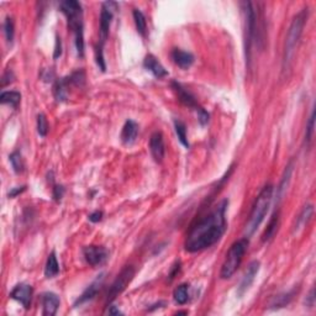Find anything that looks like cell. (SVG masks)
I'll list each match as a JSON object with an SVG mask.
<instances>
[{"instance_id":"1","label":"cell","mask_w":316,"mask_h":316,"mask_svg":"<svg viewBox=\"0 0 316 316\" xmlns=\"http://www.w3.org/2000/svg\"><path fill=\"white\" fill-rule=\"evenodd\" d=\"M229 202L223 199L206 216L200 219L188 232L186 238V251L190 253L204 251L220 241L226 231V210Z\"/></svg>"},{"instance_id":"2","label":"cell","mask_w":316,"mask_h":316,"mask_svg":"<svg viewBox=\"0 0 316 316\" xmlns=\"http://www.w3.org/2000/svg\"><path fill=\"white\" fill-rule=\"evenodd\" d=\"M61 11L67 17L69 30L74 35L77 53L79 57L84 55V25H83L82 4L76 0H67L60 4Z\"/></svg>"},{"instance_id":"3","label":"cell","mask_w":316,"mask_h":316,"mask_svg":"<svg viewBox=\"0 0 316 316\" xmlns=\"http://www.w3.org/2000/svg\"><path fill=\"white\" fill-rule=\"evenodd\" d=\"M273 199V186L272 184H267L265 188L262 189L261 193L254 200V204L252 206L251 214H250V219L246 225L245 234L246 237H251L252 235L256 232L258 229L262 221L265 220L266 215H267L268 210H269L270 203Z\"/></svg>"},{"instance_id":"4","label":"cell","mask_w":316,"mask_h":316,"mask_svg":"<svg viewBox=\"0 0 316 316\" xmlns=\"http://www.w3.org/2000/svg\"><path fill=\"white\" fill-rule=\"evenodd\" d=\"M308 8L302 9L299 14L293 19L290 28L288 30V35L285 38V46H284V56H283V71H286L289 65L292 63L293 57H294L295 49H297L298 44L301 37L302 30L308 20Z\"/></svg>"},{"instance_id":"5","label":"cell","mask_w":316,"mask_h":316,"mask_svg":"<svg viewBox=\"0 0 316 316\" xmlns=\"http://www.w3.org/2000/svg\"><path fill=\"white\" fill-rule=\"evenodd\" d=\"M248 248V238L243 237L241 240L236 241L234 245L230 247L229 252L226 254V258L223 262L222 267H221L220 277L221 279H229L231 278L237 268L240 267L241 262H242L243 256H245L246 251Z\"/></svg>"},{"instance_id":"6","label":"cell","mask_w":316,"mask_h":316,"mask_svg":"<svg viewBox=\"0 0 316 316\" xmlns=\"http://www.w3.org/2000/svg\"><path fill=\"white\" fill-rule=\"evenodd\" d=\"M135 277V268L132 266H126L123 270L120 272V274L117 275L116 279L112 282L111 286L109 289L108 293V302H111L119 294L124 292L126 289V286L131 283V281Z\"/></svg>"},{"instance_id":"7","label":"cell","mask_w":316,"mask_h":316,"mask_svg":"<svg viewBox=\"0 0 316 316\" xmlns=\"http://www.w3.org/2000/svg\"><path fill=\"white\" fill-rule=\"evenodd\" d=\"M115 10H117V4L114 1H107V3L101 4L100 29H99V38H100L99 45L100 46H104V44L107 42Z\"/></svg>"},{"instance_id":"8","label":"cell","mask_w":316,"mask_h":316,"mask_svg":"<svg viewBox=\"0 0 316 316\" xmlns=\"http://www.w3.org/2000/svg\"><path fill=\"white\" fill-rule=\"evenodd\" d=\"M83 257L92 267L103 266L109 258V251L103 246H85L83 248Z\"/></svg>"},{"instance_id":"9","label":"cell","mask_w":316,"mask_h":316,"mask_svg":"<svg viewBox=\"0 0 316 316\" xmlns=\"http://www.w3.org/2000/svg\"><path fill=\"white\" fill-rule=\"evenodd\" d=\"M259 267H261V263L259 261H252L250 265H248L247 269H246L245 274L242 277V281H241L240 285L237 288V295L238 297H242L246 292H247L250 286L252 285V283L256 279V275L258 274Z\"/></svg>"},{"instance_id":"10","label":"cell","mask_w":316,"mask_h":316,"mask_svg":"<svg viewBox=\"0 0 316 316\" xmlns=\"http://www.w3.org/2000/svg\"><path fill=\"white\" fill-rule=\"evenodd\" d=\"M32 286L29 285V284L20 283L11 290L10 298L19 301L25 309H29L31 305V300H32Z\"/></svg>"},{"instance_id":"11","label":"cell","mask_w":316,"mask_h":316,"mask_svg":"<svg viewBox=\"0 0 316 316\" xmlns=\"http://www.w3.org/2000/svg\"><path fill=\"white\" fill-rule=\"evenodd\" d=\"M172 88L174 89L175 93H177L178 99H179V101L183 104V105H186V107L190 108V109H194L196 111V114H198L200 110H203V108L199 107V104L196 103V100H195V98L193 96V94H191L189 90H187L186 88L183 87L180 83L172 82Z\"/></svg>"},{"instance_id":"12","label":"cell","mask_w":316,"mask_h":316,"mask_svg":"<svg viewBox=\"0 0 316 316\" xmlns=\"http://www.w3.org/2000/svg\"><path fill=\"white\" fill-rule=\"evenodd\" d=\"M150 150L153 159L157 163H161L163 161L164 153H166V146H164V139L162 132H159V131L153 132L150 139Z\"/></svg>"},{"instance_id":"13","label":"cell","mask_w":316,"mask_h":316,"mask_svg":"<svg viewBox=\"0 0 316 316\" xmlns=\"http://www.w3.org/2000/svg\"><path fill=\"white\" fill-rule=\"evenodd\" d=\"M103 281H104V274L98 275V278H96L93 283L90 284V285L85 289L84 292H83V294L77 299V301L74 302V306L83 305V304H85V302L93 300L94 298L96 297V294L99 293V290H100L101 285H103Z\"/></svg>"},{"instance_id":"14","label":"cell","mask_w":316,"mask_h":316,"mask_svg":"<svg viewBox=\"0 0 316 316\" xmlns=\"http://www.w3.org/2000/svg\"><path fill=\"white\" fill-rule=\"evenodd\" d=\"M42 300V308H44V314L45 316H53L57 313L58 308H60V298H58L57 294L52 292L44 293L41 297Z\"/></svg>"},{"instance_id":"15","label":"cell","mask_w":316,"mask_h":316,"mask_svg":"<svg viewBox=\"0 0 316 316\" xmlns=\"http://www.w3.org/2000/svg\"><path fill=\"white\" fill-rule=\"evenodd\" d=\"M139 136V125L134 120H127L121 131V141L126 146H131L136 142Z\"/></svg>"},{"instance_id":"16","label":"cell","mask_w":316,"mask_h":316,"mask_svg":"<svg viewBox=\"0 0 316 316\" xmlns=\"http://www.w3.org/2000/svg\"><path fill=\"white\" fill-rule=\"evenodd\" d=\"M143 67L153 74L156 78L161 79L168 76V72L153 55H147L143 60Z\"/></svg>"},{"instance_id":"17","label":"cell","mask_w":316,"mask_h":316,"mask_svg":"<svg viewBox=\"0 0 316 316\" xmlns=\"http://www.w3.org/2000/svg\"><path fill=\"white\" fill-rule=\"evenodd\" d=\"M172 60L175 64L182 69L190 68L194 63V56L190 52L183 51L180 48H174L172 51Z\"/></svg>"},{"instance_id":"18","label":"cell","mask_w":316,"mask_h":316,"mask_svg":"<svg viewBox=\"0 0 316 316\" xmlns=\"http://www.w3.org/2000/svg\"><path fill=\"white\" fill-rule=\"evenodd\" d=\"M313 214H314L313 205L311 204L305 205V206H304V209L301 210V213H300L299 216L297 218V223H295V226H294L295 234H298L299 231H301V230L304 229L306 225H308L309 221H310L311 218H313Z\"/></svg>"},{"instance_id":"19","label":"cell","mask_w":316,"mask_h":316,"mask_svg":"<svg viewBox=\"0 0 316 316\" xmlns=\"http://www.w3.org/2000/svg\"><path fill=\"white\" fill-rule=\"evenodd\" d=\"M293 171H294V163H293V162H290V163L286 166L285 171H284L283 178H282L281 184H279L278 189H277V203H279L282 199H283L286 188H288V186H289V182H290V177H292Z\"/></svg>"},{"instance_id":"20","label":"cell","mask_w":316,"mask_h":316,"mask_svg":"<svg viewBox=\"0 0 316 316\" xmlns=\"http://www.w3.org/2000/svg\"><path fill=\"white\" fill-rule=\"evenodd\" d=\"M71 83V79L69 77L67 78H62L60 80H57V83L55 84V89H53V94H55V98L57 99L58 101H64L68 96V85Z\"/></svg>"},{"instance_id":"21","label":"cell","mask_w":316,"mask_h":316,"mask_svg":"<svg viewBox=\"0 0 316 316\" xmlns=\"http://www.w3.org/2000/svg\"><path fill=\"white\" fill-rule=\"evenodd\" d=\"M60 273V265H58L57 257L55 252H51L47 258L46 266H45V275L46 278H55Z\"/></svg>"},{"instance_id":"22","label":"cell","mask_w":316,"mask_h":316,"mask_svg":"<svg viewBox=\"0 0 316 316\" xmlns=\"http://www.w3.org/2000/svg\"><path fill=\"white\" fill-rule=\"evenodd\" d=\"M278 226H279V211H275V213L273 214L272 219H270L269 223H268L265 234H263V236H262V241H263V242H268V241L272 240L273 237H274V235L277 234Z\"/></svg>"},{"instance_id":"23","label":"cell","mask_w":316,"mask_h":316,"mask_svg":"<svg viewBox=\"0 0 316 316\" xmlns=\"http://www.w3.org/2000/svg\"><path fill=\"white\" fill-rule=\"evenodd\" d=\"M294 294H295V289H294V290H292V292L283 293V294L275 295V297L272 299V301H270L269 308L270 309L284 308V306H286L289 304V302L292 301V299H293V297H294Z\"/></svg>"},{"instance_id":"24","label":"cell","mask_w":316,"mask_h":316,"mask_svg":"<svg viewBox=\"0 0 316 316\" xmlns=\"http://www.w3.org/2000/svg\"><path fill=\"white\" fill-rule=\"evenodd\" d=\"M132 16H134L135 26H136L137 32H139L142 37H144L146 32H147V22H146V17H144L143 13H142L140 9H134Z\"/></svg>"},{"instance_id":"25","label":"cell","mask_w":316,"mask_h":316,"mask_svg":"<svg viewBox=\"0 0 316 316\" xmlns=\"http://www.w3.org/2000/svg\"><path fill=\"white\" fill-rule=\"evenodd\" d=\"M0 101L1 104H6V105H10L11 108L16 109L19 107L20 101H21V94L19 92H3L1 95H0Z\"/></svg>"},{"instance_id":"26","label":"cell","mask_w":316,"mask_h":316,"mask_svg":"<svg viewBox=\"0 0 316 316\" xmlns=\"http://www.w3.org/2000/svg\"><path fill=\"white\" fill-rule=\"evenodd\" d=\"M173 298L178 305H184L189 300V285L188 284H180L173 292Z\"/></svg>"},{"instance_id":"27","label":"cell","mask_w":316,"mask_h":316,"mask_svg":"<svg viewBox=\"0 0 316 316\" xmlns=\"http://www.w3.org/2000/svg\"><path fill=\"white\" fill-rule=\"evenodd\" d=\"M174 130L180 143L187 148L190 147V144H189V141H188V134H187L186 124L180 120H174Z\"/></svg>"},{"instance_id":"28","label":"cell","mask_w":316,"mask_h":316,"mask_svg":"<svg viewBox=\"0 0 316 316\" xmlns=\"http://www.w3.org/2000/svg\"><path fill=\"white\" fill-rule=\"evenodd\" d=\"M9 159H10L11 167H13V169L15 171V173L20 174V173L24 172L25 163H24V159H22L21 153H20L19 151H14V152L11 153V155L9 156Z\"/></svg>"},{"instance_id":"29","label":"cell","mask_w":316,"mask_h":316,"mask_svg":"<svg viewBox=\"0 0 316 316\" xmlns=\"http://www.w3.org/2000/svg\"><path fill=\"white\" fill-rule=\"evenodd\" d=\"M4 33H5V38L8 44H13L14 41V35H15V30H14V21L11 17H6L5 21H4Z\"/></svg>"},{"instance_id":"30","label":"cell","mask_w":316,"mask_h":316,"mask_svg":"<svg viewBox=\"0 0 316 316\" xmlns=\"http://www.w3.org/2000/svg\"><path fill=\"white\" fill-rule=\"evenodd\" d=\"M314 131H315V110L313 109L310 117H309L308 125H306V131H305V141L308 142V143H310L311 140H313Z\"/></svg>"},{"instance_id":"31","label":"cell","mask_w":316,"mask_h":316,"mask_svg":"<svg viewBox=\"0 0 316 316\" xmlns=\"http://www.w3.org/2000/svg\"><path fill=\"white\" fill-rule=\"evenodd\" d=\"M37 132L41 137H46L48 132V123L44 114L37 115Z\"/></svg>"},{"instance_id":"32","label":"cell","mask_w":316,"mask_h":316,"mask_svg":"<svg viewBox=\"0 0 316 316\" xmlns=\"http://www.w3.org/2000/svg\"><path fill=\"white\" fill-rule=\"evenodd\" d=\"M103 47L104 46H100V45H98V46H96L95 60H96V64H98L99 68L101 69V72H105V69H107V64H105V60H104Z\"/></svg>"},{"instance_id":"33","label":"cell","mask_w":316,"mask_h":316,"mask_svg":"<svg viewBox=\"0 0 316 316\" xmlns=\"http://www.w3.org/2000/svg\"><path fill=\"white\" fill-rule=\"evenodd\" d=\"M63 194H64V188L62 186L53 187V199L56 202H61V199L63 198Z\"/></svg>"},{"instance_id":"34","label":"cell","mask_w":316,"mask_h":316,"mask_svg":"<svg viewBox=\"0 0 316 316\" xmlns=\"http://www.w3.org/2000/svg\"><path fill=\"white\" fill-rule=\"evenodd\" d=\"M14 73H13V71H10V69H9V71H6L5 73H4V76H3V79H1V85H3V87H5V85H8L9 83H11L13 82V80H14Z\"/></svg>"},{"instance_id":"35","label":"cell","mask_w":316,"mask_h":316,"mask_svg":"<svg viewBox=\"0 0 316 316\" xmlns=\"http://www.w3.org/2000/svg\"><path fill=\"white\" fill-rule=\"evenodd\" d=\"M180 262L179 261H177L174 263V265L172 266V268H171V272H169V274H168V278H169V281H173V279L175 278V275L178 274V273H179V270H180Z\"/></svg>"},{"instance_id":"36","label":"cell","mask_w":316,"mask_h":316,"mask_svg":"<svg viewBox=\"0 0 316 316\" xmlns=\"http://www.w3.org/2000/svg\"><path fill=\"white\" fill-rule=\"evenodd\" d=\"M62 55V42H61V37L56 36V46H55V53H53V58H58Z\"/></svg>"},{"instance_id":"37","label":"cell","mask_w":316,"mask_h":316,"mask_svg":"<svg viewBox=\"0 0 316 316\" xmlns=\"http://www.w3.org/2000/svg\"><path fill=\"white\" fill-rule=\"evenodd\" d=\"M103 211H99V210H96V211H94V213L90 214L89 216H88V219H89V221H92V222H99V221L103 220Z\"/></svg>"},{"instance_id":"38","label":"cell","mask_w":316,"mask_h":316,"mask_svg":"<svg viewBox=\"0 0 316 316\" xmlns=\"http://www.w3.org/2000/svg\"><path fill=\"white\" fill-rule=\"evenodd\" d=\"M25 190H26V186L16 187V188L11 189V190L8 193V195H9V198H16L17 195H20L21 193H24Z\"/></svg>"},{"instance_id":"39","label":"cell","mask_w":316,"mask_h":316,"mask_svg":"<svg viewBox=\"0 0 316 316\" xmlns=\"http://www.w3.org/2000/svg\"><path fill=\"white\" fill-rule=\"evenodd\" d=\"M314 302H315V290L311 289L310 295H309L308 299H306V304H308L309 306H314Z\"/></svg>"},{"instance_id":"40","label":"cell","mask_w":316,"mask_h":316,"mask_svg":"<svg viewBox=\"0 0 316 316\" xmlns=\"http://www.w3.org/2000/svg\"><path fill=\"white\" fill-rule=\"evenodd\" d=\"M108 308L109 309H108L107 313L109 314V315H121V314H123L120 310H119V309H116L115 306H112V305L108 306Z\"/></svg>"}]
</instances>
